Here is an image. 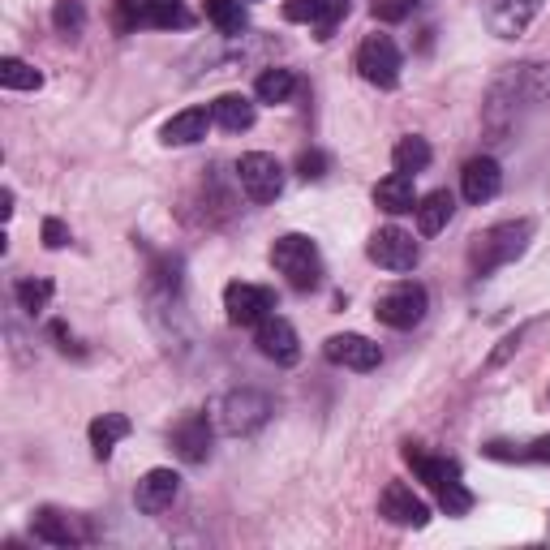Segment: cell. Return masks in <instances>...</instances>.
<instances>
[{
	"label": "cell",
	"instance_id": "6da1fadb",
	"mask_svg": "<svg viewBox=\"0 0 550 550\" xmlns=\"http://www.w3.org/2000/svg\"><path fill=\"white\" fill-rule=\"evenodd\" d=\"M529 241H533V220L495 224V228H486V233L473 237V245H469V263H473L477 275H490V271L516 263V258L529 250Z\"/></svg>",
	"mask_w": 550,
	"mask_h": 550
},
{
	"label": "cell",
	"instance_id": "7a4b0ae2",
	"mask_svg": "<svg viewBox=\"0 0 550 550\" xmlns=\"http://www.w3.org/2000/svg\"><path fill=\"white\" fill-rule=\"evenodd\" d=\"M271 267L280 271L297 293H310V288L323 284V254H318V245L301 233H288L271 245Z\"/></svg>",
	"mask_w": 550,
	"mask_h": 550
},
{
	"label": "cell",
	"instance_id": "3957f363",
	"mask_svg": "<svg viewBox=\"0 0 550 550\" xmlns=\"http://www.w3.org/2000/svg\"><path fill=\"white\" fill-rule=\"evenodd\" d=\"M271 417V400L254 387H237V392H224L211 404V422L224 434H254Z\"/></svg>",
	"mask_w": 550,
	"mask_h": 550
},
{
	"label": "cell",
	"instance_id": "277c9868",
	"mask_svg": "<svg viewBox=\"0 0 550 550\" xmlns=\"http://www.w3.org/2000/svg\"><path fill=\"white\" fill-rule=\"evenodd\" d=\"M117 22H121V31H138V26L185 31V26H194L190 9L181 0H117Z\"/></svg>",
	"mask_w": 550,
	"mask_h": 550
},
{
	"label": "cell",
	"instance_id": "5b68a950",
	"mask_svg": "<svg viewBox=\"0 0 550 550\" xmlns=\"http://www.w3.org/2000/svg\"><path fill=\"white\" fill-rule=\"evenodd\" d=\"M400 48L392 35H366L357 48V74L366 78L370 86H379V91H392V86L400 82Z\"/></svg>",
	"mask_w": 550,
	"mask_h": 550
},
{
	"label": "cell",
	"instance_id": "8992f818",
	"mask_svg": "<svg viewBox=\"0 0 550 550\" xmlns=\"http://www.w3.org/2000/svg\"><path fill=\"white\" fill-rule=\"evenodd\" d=\"M237 181L250 202H275L284 190V168L280 159L267 155V151H250L237 159Z\"/></svg>",
	"mask_w": 550,
	"mask_h": 550
},
{
	"label": "cell",
	"instance_id": "52a82bcc",
	"mask_svg": "<svg viewBox=\"0 0 550 550\" xmlns=\"http://www.w3.org/2000/svg\"><path fill=\"white\" fill-rule=\"evenodd\" d=\"M426 310H430V297H426V288H422V284H413V280L396 284L392 293H383V297H379V306H374L379 323L396 327V331H413V327L426 318Z\"/></svg>",
	"mask_w": 550,
	"mask_h": 550
},
{
	"label": "cell",
	"instance_id": "ba28073f",
	"mask_svg": "<svg viewBox=\"0 0 550 550\" xmlns=\"http://www.w3.org/2000/svg\"><path fill=\"white\" fill-rule=\"evenodd\" d=\"M366 254H370V263L383 267V271H413L417 258H422V245L413 241V233H404V228L387 224V228H379V233L370 237Z\"/></svg>",
	"mask_w": 550,
	"mask_h": 550
},
{
	"label": "cell",
	"instance_id": "9c48e42d",
	"mask_svg": "<svg viewBox=\"0 0 550 550\" xmlns=\"http://www.w3.org/2000/svg\"><path fill=\"white\" fill-rule=\"evenodd\" d=\"M224 310H228V323L237 327H258L267 314H275V293L263 284H241L233 280L224 288Z\"/></svg>",
	"mask_w": 550,
	"mask_h": 550
},
{
	"label": "cell",
	"instance_id": "30bf717a",
	"mask_svg": "<svg viewBox=\"0 0 550 550\" xmlns=\"http://www.w3.org/2000/svg\"><path fill=\"white\" fill-rule=\"evenodd\" d=\"M254 344H258V353L275 361V366H293V361L301 357L297 331H293V323H288V318H280V314H267L263 323L254 327Z\"/></svg>",
	"mask_w": 550,
	"mask_h": 550
},
{
	"label": "cell",
	"instance_id": "8fae6325",
	"mask_svg": "<svg viewBox=\"0 0 550 550\" xmlns=\"http://www.w3.org/2000/svg\"><path fill=\"white\" fill-rule=\"evenodd\" d=\"M323 357L331 361V366H344V370H357V374H366V370H379V344L366 340V336H357V331H344V336H331L323 344Z\"/></svg>",
	"mask_w": 550,
	"mask_h": 550
},
{
	"label": "cell",
	"instance_id": "7c38bea8",
	"mask_svg": "<svg viewBox=\"0 0 550 550\" xmlns=\"http://www.w3.org/2000/svg\"><path fill=\"white\" fill-rule=\"evenodd\" d=\"M379 512H383V520H392V525H400V529H426L430 525L426 499L413 495V486H404V482H392L383 490Z\"/></svg>",
	"mask_w": 550,
	"mask_h": 550
},
{
	"label": "cell",
	"instance_id": "4fadbf2b",
	"mask_svg": "<svg viewBox=\"0 0 550 550\" xmlns=\"http://www.w3.org/2000/svg\"><path fill=\"white\" fill-rule=\"evenodd\" d=\"M538 9H542V0H486V26L499 39H516L529 31Z\"/></svg>",
	"mask_w": 550,
	"mask_h": 550
},
{
	"label": "cell",
	"instance_id": "5bb4252c",
	"mask_svg": "<svg viewBox=\"0 0 550 550\" xmlns=\"http://www.w3.org/2000/svg\"><path fill=\"white\" fill-rule=\"evenodd\" d=\"M211 417L207 413H185L177 426H172V447L185 465H202L211 456Z\"/></svg>",
	"mask_w": 550,
	"mask_h": 550
},
{
	"label": "cell",
	"instance_id": "9a60e30c",
	"mask_svg": "<svg viewBox=\"0 0 550 550\" xmlns=\"http://www.w3.org/2000/svg\"><path fill=\"white\" fill-rule=\"evenodd\" d=\"M499 190H503V168H499V159H490V155L469 159L465 172H460V194H465V202L482 207V202H490Z\"/></svg>",
	"mask_w": 550,
	"mask_h": 550
},
{
	"label": "cell",
	"instance_id": "2e32d148",
	"mask_svg": "<svg viewBox=\"0 0 550 550\" xmlns=\"http://www.w3.org/2000/svg\"><path fill=\"white\" fill-rule=\"evenodd\" d=\"M177 495H181V477L172 473V469H151V473L138 482L134 503H138V512L159 516V512H168L172 503H177Z\"/></svg>",
	"mask_w": 550,
	"mask_h": 550
},
{
	"label": "cell",
	"instance_id": "e0dca14e",
	"mask_svg": "<svg viewBox=\"0 0 550 550\" xmlns=\"http://www.w3.org/2000/svg\"><path fill=\"white\" fill-rule=\"evenodd\" d=\"M31 529H35V538L48 542V546H78V542H86L82 520L69 516V512H56V508H39Z\"/></svg>",
	"mask_w": 550,
	"mask_h": 550
},
{
	"label": "cell",
	"instance_id": "ac0fdd59",
	"mask_svg": "<svg viewBox=\"0 0 550 550\" xmlns=\"http://www.w3.org/2000/svg\"><path fill=\"white\" fill-rule=\"evenodd\" d=\"M211 112L207 108H185V112H177V117H172L168 125H164V138L168 147H194V142H202L207 138V129H211Z\"/></svg>",
	"mask_w": 550,
	"mask_h": 550
},
{
	"label": "cell",
	"instance_id": "d6986e66",
	"mask_svg": "<svg viewBox=\"0 0 550 550\" xmlns=\"http://www.w3.org/2000/svg\"><path fill=\"white\" fill-rule=\"evenodd\" d=\"M374 202L387 211V215H404V211H417V185L409 172H392L374 185Z\"/></svg>",
	"mask_w": 550,
	"mask_h": 550
},
{
	"label": "cell",
	"instance_id": "ffe728a7",
	"mask_svg": "<svg viewBox=\"0 0 550 550\" xmlns=\"http://www.w3.org/2000/svg\"><path fill=\"white\" fill-rule=\"evenodd\" d=\"M404 460H409L413 473L422 477L430 490H443V486L460 482V465L456 460H447V456H426V452H417V447H404Z\"/></svg>",
	"mask_w": 550,
	"mask_h": 550
},
{
	"label": "cell",
	"instance_id": "44dd1931",
	"mask_svg": "<svg viewBox=\"0 0 550 550\" xmlns=\"http://www.w3.org/2000/svg\"><path fill=\"white\" fill-rule=\"evenodd\" d=\"M417 228H422V237H434V233H443L447 224H452V215H456V198L452 190H434L426 198H417Z\"/></svg>",
	"mask_w": 550,
	"mask_h": 550
},
{
	"label": "cell",
	"instance_id": "7402d4cb",
	"mask_svg": "<svg viewBox=\"0 0 550 550\" xmlns=\"http://www.w3.org/2000/svg\"><path fill=\"white\" fill-rule=\"evenodd\" d=\"M211 117L220 129H228V134H245V129L254 125V104L245 95H220L211 104Z\"/></svg>",
	"mask_w": 550,
	"mask_h": 550
},
{
	"label": "cell",
	"instance_id": "603a6c76",
	"mask_svg": "<svg viewBox=\"0 0 550 550\" xmlns=\"http://www.w3.org/2000/svg\"><path fill=\"white\" fill-rule=\"evenodd\" d=\"M129 430H134V426H129V417H125V413H104V417H95L86 434H91L95 456H99V460H108V456H112V447H117Z\"/></svg>",
	"mask_w": 550,
	"mask_h": 550
},
{
	"label": "cell",
	"instance_id": "cb8c5ba5",
	"mask_svg": "<svg viewBox=\"0 0 550 550\" xmlns=\"http://www.w3.org/2000/svg\"><path fill=\"white\" fill-rule=\"evenodd\" d=\"M297 91V74L293 69H284V65H275V69H263L254 82V95L263 99V104H288Z\"/></svg>",
	"mask_w": 550,
	"mask_h": 550
},
{
	"label": "cell",
	"instance_id": "d4e9b609",
	"mask_svg": "<svg viewBox=\"0 0 550 550\" xmlns=\"http://www.w3.org/2000/svg\"><path fill=\"white\" fill-rule=\"evenodd\" d=\"M392 164H396V172H409V177L426 172V168H430V142H426V138H417V134L400 138V142H396V151H392Z\"/></svg>",
	"mask_w": 550,
	"mask_h": 550
},
{
	"label": "cell",
	"instance_id": "484cf974",
	"mask_svg": "<svg viewBox=\"0 0 550 550\" xmlns=\"http://www.w3.org/2000/svg\"><path fill=\"white\" fill-rule=\"evenodd\" d=\"M0 86H5V91H39L43 74L35 65L18 61V56H5V61H0Z\"/></svg>",
	"mask_w": 550,
	"mask_h": 550
},
{
	"label": "cell",
	"instance_id": "4316f807",
	"mask_svg": "<svg viewBox=\"0 0 550 550\" xmlns=\"http://www.w3.org/2000/svg\"><path fill=\"white\" fill-rule=\"evenodd\" d=\"M207 18L220 26V31L228 35V39H241V31H245V5L241 0H207Z\"/></svg>",
	"mask_w": 550,
	"mask_h": 550
},
{
	"label": "cell",
	"instance_id": "83f0119b",
	"mask_svg": "<svg viewBox=\"0 0 550 550\" xmlns=\"http://www.w3.org/2000/svg\"><path fill=\"white\" fill-rule=\"evenodd\" d=\"M13 297H18V306L26 314H39L52 301V280H18L13 284Z\"/></svg>",
	"mask_w": 550,
	"mask_h": 550
},
{
	"label": "cell",
	"instance_id": "f1b7e54d",
	"mask_svg": "<svg viewBox=\"0 0 550 550\" xmlns=\"http://www.w3.org/2000/svg\"><path fill=\"white\" fill-rule=\"evenodd\" d=\"M52 26H56V31H61L65 39H74V35H82V26H86V9L78 5V0H56Z\"/></svg>",
	"mask_w": 550,
	"mask_h": 550
},
{
	"label": "cell",
	"instance_id": "f546056e",
	"mask_svg": "<svg viewBox=\"0 0 550 550\" xmlns=\"http://www.w3.org/2000/svg\"><path fill=\"white\" fill-rule=\"evenodd\" d=\"M434 495H439V508H443L447 516H465V512L473 508V495L465 490V482H452V486L434 490Z\"/></svg>",
	"mask_w": 550,
	"mask_h": 550
},
{
	"label": "cell",
	"instance_id": "4dcf8cb0",
	"mask_svg": "<svg viewBox=\"0 0 550 550\" xmlns=\"http://www.w3.org/2000/svg\"><path fill=\"white\" fill-rule=\"evenodd\" d=\"M349 9H353V0H327V9H323V18H318V39H331L336 35V26L340 18H349Z\"/></svg>",
	"mask_w": 550,
	"mask_h": 550
},
{
	"label": "cell",
	"instance_id": "1f68e13d",
	"mask_svg": "<svg viewBox=\"0 0 550 550\" xmlns=\"http://www.w3.org/2000/svg\"><path fill=\"white\" fill-rule=\"evenodd\" d=\"M327 9V0H288L284 5V18L288 22H318Z\"/></svg>",
	"mask_w": 550,
	"mask_h": 550
},
{
	"label": "cell",
	"instance_id": "d6a6232c",
	"mask_svg": "<svg viewBox=\"0 0 550 550\" xmlns=\"http://www.w3.org/2000/svg\"><path fill=\"white\" fill-rule=\"evenodd\" d=\"M297 177L301 181H323L327 177V155L323 151H301L297 155Z\"/></svg>",
	"mask_w": 550,
	"mask_h": 550
},
{
	"label": "cell",
	"instance_id": "836d02e7",
	"mask_svg": "<svg viewBox=\"0 0 550 550\" xmlns=\"http://www.w3.org/2000/svg\"><path fill=\"white\" fill-rule=\"evenodd\" d=\"M529 331H533V327H520V331H512V336H503V340H499V349L486 357V366L495 370V366H503V361H508L512 353H520V344H525V336H529Z\"/></svg>",
	"mask_w": 550,
	"mask_h": 550
},
{
	"label": "cell",
	"instance_id": "e575fe53",
	"mask_svg": "<svg viewBox=\"0 0 550 550\" xmlns=\"http://www.w3.org/2000/svg\"><path fill=\"white\" fill-rule=\"evenodd\" d=\"M417 0H374V18L379 22H404Z\"/></svg>",
	"mask_w": 550,
	"mask_h": 550
},
{
	"label": "cell",
	"instance_id": "d590c367",
	"mask_svg": "<svg viewBox=\"0 0 550 550\" xmlns=\"http://www.w3.org/2000/svg\"><path fill=\"white\" fill-rule=\"evenodd\" d=\"M43 245H48V250H65V245H69V224L65 220H56V215H52V220H43Z\"/></svg>",
	"mask_w": 550,
	"mask_h": 550
},
{
	"label": "cell",
	"instance_id": "8d00e7d4",
	"mask_svg": "<svg viewBox=\"0 0 550 550\" xmlns=\"http://www.w3.org/2000/svg\"><path fill=\"white\" fill-rule=\"evenodd\" d=\"M482 452L490 456V460H525V452H520L516 443H503V439H495V443H486Z\"/></svg>",
	"mask_w": 550,
	"mask_h": 550
},
{
	"label": "cell",
	"instance_id": "74e56055",
	"mask_svg": "<svg viewBox=\"0 0 550 550\" xmlns=\"http://www.w3.org/2000/svg\"><path fill=\"white\" fill-rule=\"evenodd\" d=\"M525 460H538V465H550V434H542V439H533L525 447Z\"/></svg>",
	"mask_w": 550,
	"mask_h": 550
},
{
	"label": "cell",
	"instance_id": "f35d334b",
	"mask_svg": "<svg viewBox=\"0 0 550 550\" xmlns=\"http://www.w3.org/2000/svg\"><path fill=\"white\" fill-rule=\"evenodd\" d=\"M0 215H5V220L13 215V190H5V194H0Z\"/></svg>",
	"mask_w": 550,
	"mask_h": 550
}]
</instances>
